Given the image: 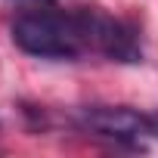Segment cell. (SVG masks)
Instances as JSON below:
<instances>
[{
	"label": "cell",
	"mask_w": 158,
	"mask_h": 158,
	"mask_svg": "<svg viewBox=\"0 0 158 158\" xmlns=\"http://www.w3.org/2000/svg\"><path fill=\"white\" fill-rule=\"evenodd\" d=\"M81 124L109 139H139L152 136V115H139L124 106H93L81 112Z\"/></svg>",
	"instance_id": "cell-3"
},
{
	"label": "cell",
	"mask_w": 158,
	"mask_h": 158,
	"mask_svg": "<svg viewBox=\"0 0 158 158\" xmlns=\"http://www.w3.org/2000/svg\"><path fill=\"white\" fill-rule=\"evenodd\" d=\"M13 44L40 59H74L87 50L81 16L62 13L59 6L22 10L13 22Z\"/></svg>",
	"instance_id": "cell-1"
},
{
	"label": "cell",
	"mask_w": 158,
	"mask_h": 158,
	"mask_svg": "<svg viewBox=\"0 0 158 158\" xmlns=\"http://www.w3.org/2000/svg\"><path fill=\"white\" fill-rule=\"evenodd\" d=\"M77 16H81L87 50L102 53L112 62H139L143 59V44H139V34L133 25L112 19L106 13H96V10H77Z\"/></svg>",
	"instance_id": "cell-2"
}]
</instances>
